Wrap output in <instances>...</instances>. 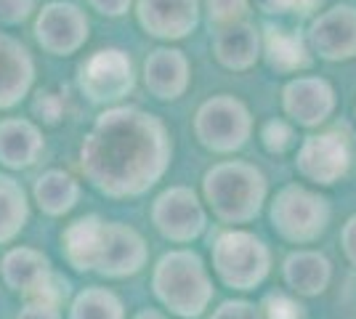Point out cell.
Segmentation results:
<instances>
[{"instance_id":"cell-28","label":"cell","mask_w":356,"mask_h":319,"mask_svg":"<svg viewBox=\"0 0 356 319\" xmlns=\"http://www.w3.org/2000/svg\"><path fill=\"white\" fill-rule=\"evenodd\" d=\"M208 6L210 22L216 24H232V22H239V16L248 11L250 0H205Z\"/></svg>"},{"instance_id":"cell-33","label":"cell","mask_w":356,"mask_h":319,"mask_svg":"<svg viewBox=\"0 0 356 319\" xmlns=\"http://www.w3.org/2000/svg\"><path fill=\"white\" fill-rule=\"evenodd\" d=\"M88 3H90V8L99 11V14L122 16V14H128V8H131L134 0H88Z\"/></svg>"},{"instance_id":"cell-14","label":"cell","mask_w":356,"mask_h":319,"mask_svg":"<svg viewBox=\"0 0 356 319\" xmlns=\"http://www.w3.org/2000/svg\"><path fill=\"white\" fill-rule=\"evenodd\" d=\"M284 112L303 128H316L332 115L335 91L325 77H296L282 91Z\"/></svg>"},{"instance_id":"cell-26","label":"cell","mask_w":356,"mask_h":319,"mask_svg":"<svg viewBox=\"0 0 356 319\" xmlns=\"http://www.w3.org/2000/svg\"><path fill=\"white\" fill-rule=\"evenodd\" d=\"M32 115L45 125H59L64 117V99L54 91H38L32 101Z\"/></svg>"},{"instance_id":"cell-7","label":"cell","mask_w":356,"mask_h":319,"mask_svg":"<svg viewBox=\"0 0 356 319\" xmlns=\"http://www.w3.org/2000/svg\"><path fill=\"white\" fill-rule=\"evenodd\" d=\"M77 85L93 104H118L134 91V61L120 48H102L77 67Z\"/></svg>"},{"instance_id":"cell-17","label":"cell","mask_w":356,"mask_h":319,"mask_svg":"<svg viewBox=\"0 0 356 319\" xmlns=\"http://www.w3.org/2000/svg\"><path fill=\"white\" fill-rule=\"evenodd\" d=\"M0 274L8 288L32 298H40L45 285L54 277L51 261L35 247H11L0 261Z\"/></svg>"},{"instance_id":"cell-4","label":"cell","mask_w":356,"mask_h":319,"mask_svg":"<svg viewBox=\"0 0 356 319\" xmlns=\"http://www.w3.org/2000/svg\"><path fill=\"white\" fill-rule=\"evenodd\" d=\"M268 247L250 231L229 229L213 243V269L229 288L255 290L268 277Z\"/></svg>"},{"instance_id":"cell-30","label":"cell","mask_w":356,"mask_h":319,"mask_svg":"<svg viewBox=\"0 0 356 319\" xmlns=\"http://www.w3.org/2000/svg\"><path fill=\"white\" fill-rule=\"evenodd\" d=\"M35 6H38V0H0V22L22 24L32 16Z\"/></svg>"},{"instance_id":"cell-32","label":"cell","mask_w":356,"mask_h":319,"mask_svg":"<svg viewBox=\"0 0 356 319\" xmlns=\"http://www.w3.org/2000/svg\"><path fill=\"white\" fill-rule=\"evenodd\" d=\"M16 319H61V314L59 306L45 304V301H32V304H27L19 311Z\"/></svg>"},{"instance_id":"cell-5","label":"cell","mask_w":356,"mask_h":319,"mask_svg":"<svg viewBox=\"0 0 356 319\" xmlns=\"http://www.w3.org/2000/svg\"><path fill=\"white\" fill-rule=\"evenodd\" d=\"M252 133L250 109L229 93L202 101L194 115V136L216 154H232L248 144Z\"/></svg>"},{"instance_id":"cell-19","label":"cell","mask_w":356,"mask_h":319,"mask_svg":"<svg viewBox=\"0 0 356 319\" xmlns=\"http://www.w3.org/2000/svg\"><path fill=\"white\" fill-rule=\"evenodd\" d=\"M213 54H216L218 64H223L226 69H234V72L250 69L261 56L258 30L248 22L223 24L216 35V40H213Z\"/></svg>"},{"instance_id":"cell-31","label":"cell","mask_w":356,"mask_h":319,"mask_svg":"<svg viewBox=\"0 0 356 319\" xmlns=\"http://www.w3.org/2000/svg\"><path fill=\"white\" fill-rule=\"evenodd\" d=\"M210 319H264V317L248 301H226Z\"/></svg>"},{"instance_id":"cell-35","label":"cell","mask_w":356,"mask_h":319,"mask_svg":"<svg viewBox=\"0 0 356 319\" xmlns=\"http://www.w3.org/2000/svg\"><path fill=\"white\" fill-rule=\"evenodd\" d=\"M255 6L264 14H287V11H296V0H255Z\"/></svg>"},{"instance_id":"cell-16","label":"cell","mask_w":356,"mask_h":319,"mask_svg":"<svg viewBox=\"0 0 356 319\" xmlns=\"http://www.w3.org/2000/svg\"><path fill=\"white\" fill-rule=\"evenodd\" d=\"M144 85L147 91L160 99L170 101L184 96L189 88V59L178 48H157L144 61Z\"/></svg>"},{"instance_id":"cell-13","label":"cell","mask_w":356,"mask_h":319,"mask_svg":"<svg viewBox=\"0 0 356 319\" xmlns=\"http://www.w3.org/2000/svg\"><path fill=\"white\" fill-rule=\"evenodd\" d=\"M138 24L160 40H181L200 22V0H138Z\"/></svg>"},{"instance_id":"cell-22","label":"cell","mask_w":356,"mask_h":319,"mask_svg":"<svg viewBox=\"0 0 356 319\" xmlns=\"http://www.w3.org/2000/svg\"><path fill=\"white\" fill-rule=\"evenodd\" d=\"M80 199V181L67 170H45L35 181V202L48 215H64L77 205Z\"/></svg>"},{"instance_id":"cell-37","label":"cell","mask_w":356,"mask_h":319,"mask_svg":"<svg viewBox=\"0 0 356 319\" xmlns=\"http://www.w3.org/2000/svg\"><path fill=\"white\" fill-rule=\"evenodd\" d=\"M134 319H168V317H163V314L154 311V309H144V311H138Z\"/></svg>"},{"instance_id":"cell-20","label":"cell","mask_w":356,"mask_h":319,"mask_svg":"<svg viewBox=\"0 0 356 319\" xmlns=\"http://www.w3.org/2000/svg\"><path fill=\"white\" fill-rule=\"evenodd\" d=\"M102 234H104V221L99 215H83L64 229V259L70 261L77 272H90L96 269L99 250H102Z\"/></svg>"},{"instance_id":"cell-23","label":"cell","mask_w":356,"mask_h":319,"mask_svg":"<svg viewBox=\"0 0 356 319\" xmlns=\"http://www.w3.org/2000/svg\"><path fill=\"white\" fill-rule=\"evenodd\" d=\"M264 54H266L268 67L277 72H296V69H306L312 64L306 40L290 30L268 27L266 40H264Z\"/></svg>"},{"instance_id":"cell-12","label":"cell","mask_w":356,"mask_h":319,"mask_svg":"<svg viewBox=\"0 0 356 319\" xmlns=\"http://www.w3.org/2000/svg\"><path fill=\"white\" fill-rule=\"evenodd\" d=\"M147 256V243L136 229L128 224H104L96 272L104 277H131L144 269Z\"/></svg>"},{"instance_id":"cell-9","label":"cell","mask_w":356,"mask_h":319,"mask_svg":"<svg viewBox=\"0 0 356 319\" xmlns=\"http://www.w3.org/2000/svg\"><path fill=\"white\" fill-rule=\"evenodd\" d=\"M152 221L157 231L170 243H192L205 231V211L192 189L186 186H170L165 189L152 205Z\"/></svg>"},{"instance_id":"cell-10","label":"cell","mask_w":356,"mask_h":319,"mask_svg":"<svg viewBox=\"0 0 356 319\" xmlns=\"http://www.w3.org/2000/svg\"><path fill=\"white\" fill-rule=\"evenodd\" d=\"M296 167L306 181L330 186V183L341 181L343 176L348 173V167H351V147L335 131L306 136L300 149H298Z\"/></svg>"},{"instance_id":"cell-34","label":"cell","mask_w":356,"mask_h":319,"mask_svg":"<svg viewBox=\"0 0 356 319\" xmlns=\"http://www.w3.org/2000/svg\"><path fill=\"white\" fill-rule=\"evenodd\" d=\"M341 245L343 250H346V256H348V261L356 266V215H351L346 221V227L341 231Z\"/></svg>"},{"instance_id":"cell-24","label":"cell","mask_w":356,"mask_h":319,"mask_svg":"<svg viewBox=\"0 0 356 319\" xmlns=\"http://www.w3.org/2000/svg\"><path fill=\"white\" fill-rule=\"evenodd\" d=\"M30 218V205L22 183L0 173V245L11 243Z\"/></svg>"},{"instance_id":"cell-36","label":"cell","mask_w":356,"mask_h":319,"mask_svg":"<svg viewBox=\"0 0 356 319\" xmlns=\"http://www.w3.org/2000/svg\"><path fill=\"white\" fill-rule=\"evenodd\" d=\"M322 3H325V0H296V11H298V14H303V16L314 14V11H316Z\"/></svg>"},{"instance_id":"cell-8","label":"cell","mask_w":356,"mask_h":319,"mask_svg":"<svg viewBox=\"0 0 356 319\" xmlns=\"http://www.w3.org/2000/svg\"><path fill=\"white\" fill-rule=\"evenodd\" d=\"M35 40L54 56H70L86 46L88 19L74 3L64 0L45 3L35 19Z\"/></svg>"},{"instance_id":"cell-1","label":"cell","mask_w":356,"mask_h":319,"mask_svg":"<svg viewBox=\"0 0 356 319\" xmlns=\"http://www.w3.org/2000/svg\"><path fill=\"white\" fill-rule=\"evenodd\" d=\"M173 144L160 117L138 106H109L80 147V167L106 197H138L165 176Z\"/></svg>"},{"instance_id":"cell-21","label":"cell","mask_w":356,"mask_h":319,"mask_svg":"<svg viewBox=\"0 0 356 319\" xmlns=\"http://www.w3.org/2000/svg\"><path fill=\"white\" fill-rule=\"evenodd\" d=\"M330 277H332V266L316 250H296L284 261V282L300 295L325 293Z\"/></svg>"},{"instance_id":"cell-15","label":"cell","mask_w":356,"mask_h":319,"mask_svg":"<svg viewBox=\"0 0 356 319\" xmlns=\"http://www.w3.org/2000/svg\"><path fill=\"white\" fill-rule=\"evenodd\" d=\"M35 83V61L24 43L0 32V109L16 106Z\"/></svg>"},{"instance_id":"cell-18","label":"cell","mask_w":356,"mask_h":319,"mask_svg":"<svg viewBox=\"0 0 356 319\" xmlns=\"http://www.w3.org/2000/svg\"><path fill=\"white\" fill-rule=\"evenodd\" d=\"M43 152L40 128L22 117L0 120V163L11 170H22L38 163Z\"/></svg>"},{"instance_id":"cell-2","label":"cell","mask_w":356,"mask_h":319,"mask_svg":"<svg viewBox=\"0 0 356 319\" xmlns=\"http://www.w3.org/2000/svg\"><path fill=\"white\" fill-rule=\"evenodd\" d=\"M202 192L221 221L248 224L261 213L266 199V176L252 163L226 160L205 173Z\"/></svg>"},{"instance_id":"cell-27","label":"cell","mask_w":356,"mask_h":319,"mask_svg":"<svg viewBox=\"0 0 356 319\" xmlns=\"http://www.w3.org/2000/svg\"><path fill=\"white\" fill-rule=\"evenodd\" d=\"M293 138H296V133H293V128L284 120H268L261 128V141H264V147H266L268 152L274 154H282L284 149H290Z\"/></svg>"},{"instance_id":"cell-29","label":"cell","mask_w":356,"mask_h":319,"mask_svg":"<svg viewBox=\"0 0 356 319\" xmlns=\"http://www.w3.org/2000/svg\"><path fill=\"white\" fill-rule=\"evenodd\" d=\"M264 309H266V319H303V306L282 293L268 295Z\"/></svg>"},{"instance_id":"cell-25","label":"cell","mask_w":356,"mask_h":319,"mask_svg":"<svg viewBox=\"0 0 356 319\" xmlns=\"http://www.w3.org/2000/svg\"><path fill=\"white\" fill-rule=\"evenodd\" d=\"M70 319H125V309L112 290L86 288L72 301Z\"/></svg>"},{"instance_id":"cell-3","label":"cell","mask_w":356,"mask_h":319,"mask_svg":"<svg viewBox=\"0 0 356 319\" xmlns=\"http://www.w3.org/2000/svg\"><path fill=\"white\" fill-rule=\"evenodd\" d=\"M154 295L173 314L194 319L208 309L213 298V279L202 259L192 250H170L157 261L152 274Z\"/></svg>"},{"instance_id":"cell-11","label":"cell","mask_w":356,"mask_h":319,"mask_svg":"<svg viewBox=\"0 0 356 319\" xmlns=\"http://www.w3.org/2000/svg\"><path fill=\"white\" fill-rule=\"evenodd\" d=\"M309 43L327 61H346L356 56V8L335 6L319 14L309 27Z\"/></svg>"},{"instance_id":"cell-6","label":"cell","mask_w":356,"mask_h":319,"mask_svg":"<svg viewBox=\"0 0 356 319\" xmlns=\"http://www.w3.org/2000/svg\"><path fill=\"white\" fill-rule=\"evenodd\" d=\"M271 224L282 240L296 245L314 243L330 224V205L322 195L290 183L271 202Z\"/></svg>"}]
</instances>
